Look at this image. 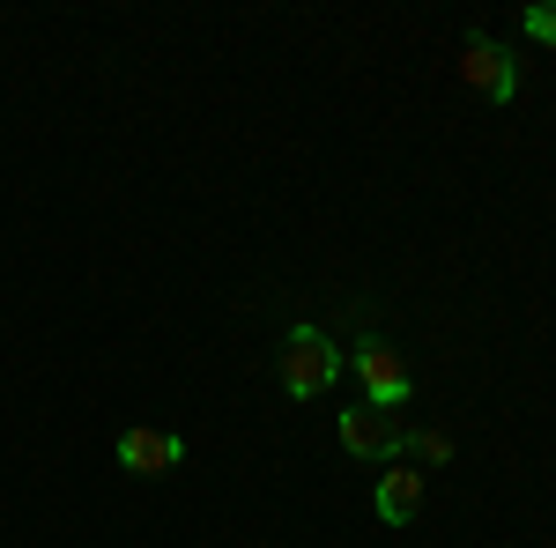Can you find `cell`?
<instances>
[{"label":"cell","mask_w":556,"mask_h":548,"mask_svg":"<svg viewBox=\"0 0 556 548\" xmlns=\"http://www.w3.org/2000/svg\"><path fill=\"white\" fill-rule=\"evenodd\" d=\"M527 38L556 44V0H542V8H527Z\"/></svg>","instance_id":"52a82bcc"},{"label":"cell","mask_w":556,"mask_h":548,"mask_svg":"<svg viewBox=\"0 0 556 548\" xmlns=\"http://www.w3.org/2000/svg\"><path fill=\"white\" fill-rule=\"evenodd\" d=\"M178 460H186V445H178L172 430H149V422H141V430L119 437V467H127V474H149V482H156V474H178Z\"/></svg>","instance_id":"5b68a950"},{"label":"cell","mask_w":556,"mask_h":548,"mask_svg":"<svg viewBox=\"0 0 556 548\" xmlns=\"http://www.w3.org/2000/svg\"><path fill=\"white\" fill-rule=\"evenodd\" d=\"M342 364H356V385H364V400L371 408H401L408 400V364L386 348V341H356V356H342Z\"/></svg>","instance_id":"3957f363"},{"label":"cell","mask_w":556,"mask_h":548,"mask_svg":"<svg viewBox=\"0 0 556 548\" xmlns=\"http://www.w3.org/2000/svg\"><path fill=\"white\" fill-rule=\"evenodd\" d=\"M342 379V348L319 334V327H298V334L282 341V385L298 393V400H312V393H327V385Z\"/></svg>","instance_id":"6da1fadb"},{"label":"cell","mask_w":556,"mask_h":548,"mask_svg":"<svg viewBox=\"0 0 556 548\" xmlns=\"http://www.w3.org/2000/svg\"><path fill=\"white\" fill-rule=\"evenodd\" d=\"M460 75H468L475 97H490V104H513V89H519V60L505 52V44L475 38L468 52H460Z\"/></svg>","instance_id":"277c9868"},{"label":"cell","mask_w":556,"mask_h":548,"mask_svg":"<svg viewBox=\"0 0 556 548\" xmlns=\"http://www.w3.org/2000/svg\"><path fill=\"white\" fill-rule=\"evenodd\" d=\"M416 505H424V474H416V467L379 474V519H386V526H408V519H416Z\"/></svg>","instance_id":"8992f818"},{"label":"cell","mask_w":556,"mask_h":548,"mask_svg":"<svg viewBox=\"0 0 556 548\" xmlns=\"http://www.w3.org/2000/svg\"><path fill=\"white\" fill-rule=\"evenodd\" d=\"M342 445L356 453V460H393L401 445H408V422H401V408H371V400H356L342 422Z\"/></svg>","instance_id":"7a4b0ae2"}]
</instances>
